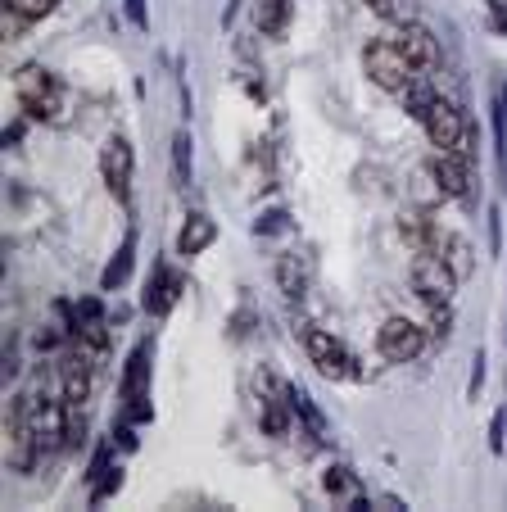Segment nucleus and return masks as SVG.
I'll use <instances>...</instances> for the list:
<instances>
[{"instance_id":"obj_2","label":"nucleus","mask_w":507,"mask_h":512,"mask_svg":"<svg viewBox=\"0 0 507 512\" xmlns=\"http://www.w3.org/2000/svg\"><path fill=\"white\" fill-rule=\"evenodd\" d=\"M363 68H367V78H372L381 91H390V96H399V91L417 78V64L403 55L394 37L390 41H372V46L363 50Z\"/></svg>"},{"instance_id":"obj_1","label":"nucleus","mask_w":507,"mask_h":512,"mask_svg":"<svg viewBox=\"0 0 507 512\" xmlns=\"http://www.w3.org/2000/svg\"><path fill=\"white\" fill-rule=\"evenodd\" d=\"M417 123L426 127V136H431L435 150H453V155H467V159L476 155V127L462 118V109L453 105V100L435 96L431 105L421 109Z\"/></svg>"},{"instance_id":"obj_19","label":"nucleus","mask_w":507,"mask_h":512,"mask_svg":"<svg viewBox=\"0 0 507 512\" xmlns=\"http://www.w3.org/2000/svg\"><path fill=\"white\" fill-rule=\"evenodd\" d=\"M173 159H177V182H186L191 177V136L186 132L173 136Z\"/></svg>"},{"instance_id":"obj_11","label":"nucleus","mask_w":507,"mask_h":512,"mask_svg":"<svg viewBox=\"0 0 507 512\" xmlns=\"http://www.w3.org/2000/svg\"><path fill=\"white\" fill-rule=\"evenodd\" d=\"M213 241H218V223H213V218H204V213H191V218H186V227H182V236H177V254H186V259H191V254L209 250Z\"/></svg>"},{"instance_id":"obj_8","label":"nucleus","mask_w":507,"mask_h":512,"mask_svg":"<svg viewBox=\"0 0 507 512\" xmlns=\"http://www.w3.org/2000/svg\"><path fill=\"white\" fill-rule=\"evenodd\" d=\"M431 177L440 186V195H471V159L467 155H453V150H435L431 155Z\"/></svg>"},{"instance_id":"obj_18","label":"nucleus","mask_w":507,"mask_h":512,"mask_svg":"<svg viewBox=\"0 0 507 512\" xmlns=\"http://www.w3.org/2000/svg\"><path fill=\"white\" fill-rule=\"evenodd\" d=\"M277 277H281V290H286L290 300H299V295H304V272L295 268V259H281Z\"/></svg>"},{"instance_id":"obj_16","label":"nucleus","mask_w":507,"mask_h":512,"mask_svg":"<svg viewBox=\"0 0 507 512\" xmlns=\"http://www.w3.org/2000/svg\"><path fill=\"white\" fill-rule=\"evenodd\" d=\"M399 100H403V105H408V114H412V118H421V109H426V105H431V100H435V91L426 87V82H421V78H412L408 87L399 91Z\"/></svg>"},{"instance_id":"obj_10","label":"nucleus","mask_w":507,"mask_h":512,"mask_svg":"<svg viewBox=\"0 0 507 512\" xmlns=\"http://www.w3.org/2000/svg\"><path fill=\"white\" fill-rule=\"evenodd\" d=\"M394 41H399V50L417 68H431L435 59H440V41H435L431 28H421V23H403V28L394 32Z\"/></svg>"},{"instance_id":"obj_14","label":"nucleus","mask_w":507,"mask_h":512,"mask_svg":"<svg viewBox=\"0 0 507 512\" xmlns=\"http://www.w3.org/2000/svg\"><path fill=\"white\" fill-rule=\"evenodd\" d=\"M372 5L376 19L394 23V28H403V23H417L421 19V0H367Z\"/></svg>"},{"instance_id":"obj_7","label":"nucleus","mask_w":507,"mask_h":512,"mask_svg":"<svg viewBox=\"0 0 507 512\" xmlns=\"http://www.w3.org/2000/svg\"><path fill=\"white\" fill-rule=\"evenodd\" d=\"M132 145H127V136H109L105 150H100V173H105V186L118 195V200L127 204V195H132Z\"/></svg>"},{"instance_id":"obj_21","label":"nucleus","mask_w":507,"mask_h":512,"mask_svg":"<svg viewBox=\"0 0 507 512\" xmlns=\"http://www.w3.org/2000/svg\"><path fill=\"white\" fill-rule=\"evenodd\" d=\"M349 485V476L345 472H335V476H326V490H345Z\"/></svg>"},{"instance_id":"obj_20","label":"nucleus","mask_w":507,"mask_h":512,"mask_svg":"<svg viewBox=\"0 0 507 512\" xmlns=\"http://www.w3.org/2000/svg\"><path fill=\"white\" fill-rule=\"evenodd\" d=\"M127 19H132L136 28H150V14H145V0H127Z\"/></svg>"},{"instance_id":"obj_6","label":"nucleus","mask_w":507,"mask_h":512,"mask_svg":"<svg viewBox=\"0 0 507 512\" xmlns=\"http://www.w3.org/2000/svg\"><path fill=\"white\" fill-rule=\"evenodd\" d=\"M376 349H381V358H390V363H412V358L426 349V331L412 318H390L376 331Z\"/></svg>"},{"instance_id":"obj_9","label":"nucleus","mask_w":507,"mask_h":512,"mask_svg":"<svg viewBox=\"0 0 507 512\" xmlns=\"http://www.w3.org/2000/svg\"><path fill=\"white\" fill-rule=\"evenodd\" d=\"M182 290H186V277L182 272H173V268H159L154 272V281H150V290H145V313L150 318H163V313H173L177 309V300H182Z\"/></svg>"},{"instance_id":"obj_4","label":"nucleus","mask_w":507,"mask_h":512,"mask_svg":"<svg viewBox=\"0 0 507 512\" xmlns=\"http://www.w3.org/2000/svg\"><path fill=\"white\" fill-rule=\"evenodd\" d=\"M14 96L23 100L32 118H55V105H59V82L50 78L41 64H28L14 73Z\"/></svg>"},{"instance_id":"obj_13","label":"nucleus","mask_w":507,"mask_h":512,"mask_svg":"<svg viewBox=\"0 0 507 512\" xmlns=\"http://www.w3.org/2000/svg\"><path fill=\"white\" fill-rule=\"evenodd\" d=\"M290 5H295V0H254V28L277 37L290 23Z\"/></svg>"},{"instance_id":"obj_15","label":"nucleus","mask_w":507,"mask_h":512,"mask_svg":"<svg viewBox=\"0 0 507 512\" xmlns=\"http://www.w3.org/2000/svg\"><path fill=\"white\" fill-rule=\"evenodd\" d=\"M132 259H136V232H127L123 250H118V259L105 268V281H100V286H105V290L123 286V281H127V272H132Z\"/></svg>"},{"instance_id":"obj_17","label":"nucleus","mask_w":507,"mask_h":512,"mask_svg":"<svg viewBox=\"0 0 507 512\" xmlns=\"http://www.w3.org/2000/svg\"><path fill=\"white\" fill-rule=\"evenodd\" d=\"M55 5H59V0H5V10L19 14V19H28V23L32 19H46Z\"/></svg>"},{"instance_id":"obj_3","label":"nucleus","mask_w":507,"mask_h":512,"mask_svg":"<svg viewBox=\"0 0 507 512\" xmlns=\"http://www.w3.org/2000/svg\"><path fill=\"white\" fill-rule=\"evenodd\" d=\"M408 281H412V290H417V300H426L431 309L453 304V290H458V272H453V263L444 259V254H417Z\"/></svg>"},{"instance_id":"obj_12","label":"nucleus","mask_w":507,"mask_h":512,"mask_svg":"<svg viewBox=\"0 0 507 512\" xmlns=\"http://www.w3.org/2000/svg\"><path fill=\"white\" fill-rule=\"evenodd\" d=\"M403 241L417 245V254H435L440 250V232H435V223L426 218V213H403V223H399Z\"/></svg>"},{"instance_id":"obj_5","label":"nucleus","mask_w":507,"mask_h":512,"mask_svg":"<svg viewBox=\"0 0 507 512\" xmlns=\"http://www.w3.org/2000/svg\"><path fill=\"white\" fill-rule=\"evenodd\" d=\"M304 349H308V358L317 363V372H322V377H331V381H340V377H358L354 354H349V349L340 345V340H335L331 331H322V327L304 331Z\"/></svg>"},{"instance_id":"obj_22","label":"nucleus","mask_w":507,"mask_h":512,"mask_svg":"<svg viewBox=\"0 0 507 512\" xmlns=\"http://www.w3.org/2000/svg\"><path fill=\"white\" fill-rule=\"evenodd\" d=\"M494 19H498V28H507V10L498 5V0H494Z\"/></svg>"}]
</instances>
